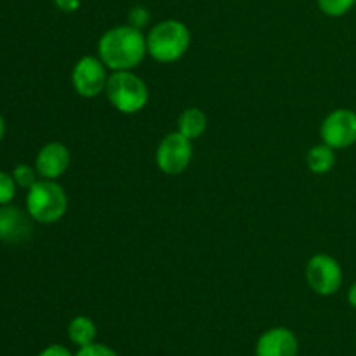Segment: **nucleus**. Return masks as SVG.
Instances as JSON below:
<instances>
[{
  "label": "nucleus",
  "mask_w": 356,
  "mask_h": 356,
  "mask_svg": "<svg viewBox=\"0 0 356 356\" xmlns=\"http://www.w3.org/2000/svg\"><path fill=\"white\" fill-rule=\"evenodd\" d=\"M3 136H6V120H3L2 113H0V143H2Z\"/></svg>",
  "instance_id": "nucleus-23"
},
{
  "label": "nucleus",
  "mask_w": 356,
  "mask_h": 356,
  "mask_svg": "<svg viewBox=\"0 0 356 356\" xmlns=\"http://www.w3.org/2000/svg\"><path fill=\"white\" fill-rule=\"evenodd\" d=\"M177 131L191 141L202 138L207 131V115L200 108H186L177 118Z\"/></svg>",
  "instance_id": "nucleus-12"
},
{
  "label": "nucleus",
  "mask_w": 356,
  "mask_h": 356,
  "mask_svg": "<svg viewBox=\"0 0 356 356\" xmlns=\"http://www.w3.org/2000/svg\"><path fill=\"white\" fill-rule=\"evenodd\" d=\"M80 3H82V0H54V6L58 7L61 13H66V14L76 13Z\"/></svg>",
  "instance_id": "nucleus-21"
},
{
  "label": "nucleus",
  "mask_w": 356,
  "mask_h": 356,
  "mask_svg": "<svg viewBox=\"0 0 356 356\" xmlns=\"http://www.w3.org/2000/svg\"><path fill=\"white\" fill-rule=\"evenodd\" d=\"M104 94L111 106L124 115L138 113L149 101L148 86L141 76L136 75L134 70L110 73Z\"/></svg>",
  "instance_id": "nucleus-4"
},
{
  "label": "nucleus",
  "mask_w": 356,
  "mask_h": 356,
  "mask_svg": "<svg viewBox=\"0 0 356 356\" xmlns=\"http://www.w3.org/2000/svg\"><path fill=\"white\" fill-rule=\"evenodd\" d=\"M96 323H94L89 316H75V318L68 323V337L76 348H83L96 343Z\"/></svg>",
  "instance_id": "nucleus-13"
},
{
  "label": "nucleus",
  "mask_w": 356,
  "mask_h": 356,
  "mask_svg": "<svg viewBox=\"0 0 356 356\" xmlns=\"http://www.w3.org/2000/svg\"><path fill=\"white\" fill-rule=\"evenodd\" d=\"M191 45V31L183 21L163 19L153 24L146 35L148 54L159 63H176Z\"/></svg>",
  "instance_id": "nucleus-2"
},
{
  "label": "nucleus",
  "mask_w": 356,
  "mask_h": 356,
  "mask_svg": "<svg viewBox=\"0 0 356 356\" xmlns=\"http://www.w3.org/2000/svg\"><path fill=\"white\" fill-rule=\"evenodd\" d=\"M99 56H83L72 70V86L80 97L92 99L104 94L110 75Z\"/></svg>",
  "instance_id": "nucleus-6"
},
{
  "label": "nucleus",
  "mask_w": 356,
  "mask_h": 356,
  "mask_svg": "<svg viewBox=\"0 0 356 356\" xmlns=\"http://www.w3.org/2000/svg\"><path fill=\"white\" fill-rule=\"evenodd\" d=\"M322 143L334 149H346L356 143V111L337 108L330 111L320 127Z\"/></svg>",
  "instance_id": "nucleus-8"
},
{
  "label": "nucleus",
  "mask_w": 356,
  "mask_h": 356,
  "mask_svg": "<svg viewBox=\"0 0 356 356\" xmlns=\"http://www.w3.org/2000/svg\"><path fill=\"white\" fill-rule=\"evenodd\" d=\"M31 221L26 211L14 205H0V240L7 243H21L30 238Z\"/></svg>",
  "instance_id": "nucleus-11"
},
{
  "label": "nucleus",
  "mask_w": 356,
  "mask_h": 356,
  "mask_svg": "<svg viewBox=\"0 0 356 356\" xmlns=\"http://www.w3.org/2000/svg\"><path fill=\"white\" fill-rule=\"evenodd\" d=\"M17 184L13 174L0 170V205H9L16 197Z\"/></svg>",
  "instance_id": "nucleus-17"
},
{
  "label": "nucleus",
  "mask_w": 356,
  "mask_h": 356,
  "mask_svg": "<svg viewBox=\"0 0 356 356\" xmlns=\"http://www.w3.org/2000/svg\"><path fill=\"white\" fill-rule=\"evenodd\" d=\"M318 9L329 17H343L356 6V0H316Z\"/></svg>",
  "instance_id": "nucleus-15"
},
{
  "label": "nucleus",
  "mask_w": 356,
  "mask_h": 356,
  "mask_svg": "<svg viewBox=\"0 0 356 356\" xmlns=\"http://www.w3.org/2000/svg\"><path fill=\"white\" fill-rule=\"evenodd\" d=\"M75 356H120L113 348L106 346V344L101 343H92L89 346L79 348Z\"/></svg>",
  "instance_id": "nucleus-18"
},
{
  "label": "nucleus",
  "mask_w": 356,
  "mask_h": 356,
  "mask_svg": "<svg viewBox=\"0 0 356 356\" xmlns=\"http://www.w3.org/2000/svg\"><path fill=\"white\" fill-rule=\"evenodd\" d=\"M72 155L66 145L59 141H51L38 149L35 156V169L42 179L56 181L68 170Z\"/></svg>",
  "instance_id": "nucleus-9"
},
{
  "label": "nucleus",
  "mask_w": 356,
  "mask_h": 356,
  "mask_svg": "<svg viewBox=\"0 0 356 356\" xmlns=\"http://www.w3.org/2000/svg\"><path fill=\"white\" fill-rule=\"evenodd\" d=\"M68 211V195L65 188L52 179H38L26 190V212L35 222L54 225Z\"/></svg>",
  "instance_id": "nucleus-3"
},
{
  "label": "nucleus",
  "mask_w": 356,
  "mask_h": 356,
  "mask_svg": "<svg viewBox=\"0 0 356 356\" xmlns=\"http://www.w3.org/2000/svg\"><path fill=\"white\" fill-rule=\"evenodd\" d=\"M13 177L16 181L17 188H23V190H30L35 183L38 181V172L35 169V165H28V163H19L13 169Z\"/></svg>",
  "instance_id": "nucleus-16"
},
{
  "label": "nucleus",
  "mask_w": 356,
  "mask_h": 356,
  "mask_svg": "<svg viewBox=\"0 0 356 356\" xmlns=\"http://www.w3.org/2000/svg\"><path fill=\"white\" fill-rule=\"evenodd\" d=\"M299 341L287 327H273L259 336L256 356H298Z\"/></svg>",
  "instance_id": "nucleus-10"
},
{
  "label": "nucleus",
  "mask_w": 356,
  "mask_h": 356,
  "mask_svg": "<svg viewBox=\"0 0 356 356\" xmlns=\"http://www.w3.org/2000/svg\"><path fill=\"white\" fill-rule=\"evenodd\" d=\"M148 23H149L148 9L143 6L132 7L131 13H129V24L134 28H139V30H143V28H145Z\"/></svg>",
  "instance_id": "nucleus-19"
},
{
  "label": "nucleus",
  "mask_w": 356,
  "mask_h": 356,
  "mask_svg": "<svg viewBox=\"0 0 356 356\" xmlns=\"http://www.w3.org/2000/svg\"><path fill=\"white\" fill-rule=\"evenodd\" d=\"M306 282L315 294L329 298L339 292L343 285V268L329 254H315L306 264Z\"/></svg>",
  "instance_id": "nucleus-5"
},
{
  "label": "nucleus",
  "mask_w": 356,
  "mask_h": 356,
  "mask_svg": "<svg viewBox=\"0 0 356 356\" xmlns=\"http://www.w3.org/2000/svg\"><path fill=\"white\" fill-rule=\"evenodd\" d=\"M148 54L146 35L131 24H118L101 35L97 42V56L110 73L132 72Z\"/></svg>",
  "instance_id": "nucleus-1"
},
{
  "label": "nucleus",
  "mask_w": 356,
  "mask_h": 356,
  "mask_svg": "<svg viewBox=\"0 0 356 356\" xmlns=\"http://www.w3.org/2000/svg\"><path fill=\"white\" fill-rule=\"evenodd\" d=\"M193 159V145L191 139L181 134L179 131L170 132L160 141L156 148V165L167 176H179L188 169Z\"/></svg>",
  "instance_id": "nucleus-7"
},
{
  "label": "nucleus",
  "mask_w": 356,
  "mask_h": 356,
  "mask_svg": "<svg viewBox=\"0 0 356 356\" xmlns=\"http://www.w3.org/2000/svg\"><path fill=\"white\" fill-rule=\"evenodd\" d=\"M37 356H75L72 355V351L68 350L63 344H51V346L44 348Z\"/></svg>",
  "instance_id": "nucleus-20"
},
{
  "label": "nucleus",
  "mask_w": 356,
  "mask_h": 356,
  "mask_svg": "<svg viewBox=\"0 0 356 356\" xmlns=\"http://www.w3.org/2000/svg\"><path fill=\"white\" fill-rule=\"evenodd\" d=\"M348 302H350L351 308L356 309V282L351 285L350 291H348Z\"/></svg>",
  "instance_id": "nucleus-22"
},
{
  "label": "nucleus",
  "mask_w": 356,
  "mask_h": 356,
  "mask_svg": "<svg viewBox=\"0 0 356 356\" xmlns=\"http://www.w3.org/2000/svg\"><path fill=\"white\" fill-rule=\"evenodd\" d=\"M306 165L313 174H327L336 165V149L329 145H315L306 155Z\"/></svg>",
  "instance_id": "nucleus-14"
}]
</instances>
